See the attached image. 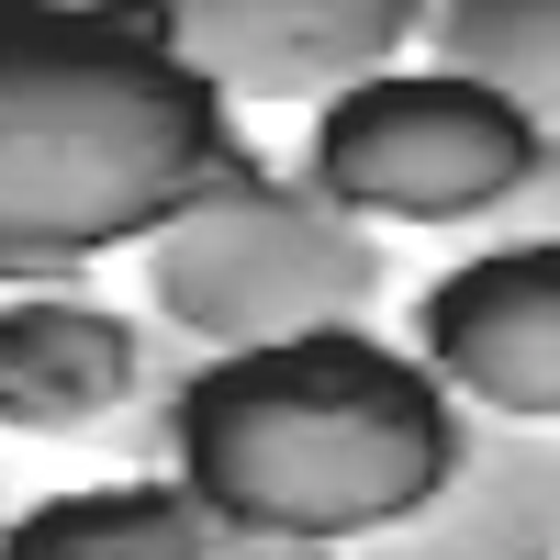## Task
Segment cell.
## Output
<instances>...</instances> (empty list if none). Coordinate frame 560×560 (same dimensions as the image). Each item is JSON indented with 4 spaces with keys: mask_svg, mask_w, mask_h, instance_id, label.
I'll return each instance as SVG.
<instances>
[{
    "mask_svg": "<svg viewBox=\"0 0 560 560\" xmlns=\"http://www.w3.org/2000/svg\"><path fill=\"white\" fill-rule=\"evenodd\" d=\"M459 427L471 404L382 325H303L258 348H191L158 415V471H179L224 527L348 549L448 482Z\"/></svg>",
    "mask_w": 560,
    "mask_h": 560,
    "instance_id": "cell-1",
    "label": "cell"
},
{
    "mask_svg": "<svg viewBox=\"0 0 560 560\" xmlns=\"http://www.w3.org/2000/svg\"><path fill=\"white\" fill-rule=\"evenodd\" d=\"M236 147V102L135 0H0V280L147 247Z\"/></svg>",
    "mask_w": 560,
    "mask_h": 560,
    "instance_id": "cell-2",
    "label": "cell"
},
{
    "mask_svg": "<svg viewBox=\"0 0 560 560\" xmlns=\"http://www.w3.org/2000/svg\"><path fill=\"white\" fill-rule=\"evenodd\" d=\"M135 258H147V314L179 348H258V337H303V325H370L393 292L382 236L348 202H325L303 168H269L247 135L213 158V179Z\"/></svg>",
    "mask_w": 560,
    "mask_h": 560,
    "instance_id": "cell-3",
    "label": "cell"
},
{
    "mask_svg": "<svg viewBox=\"0 0 560 560\" xmlns=\"http://www.w3.org/2000/svg\"><path fill=\"white\" fill-rule=\"evenodd\" d=\"M549 147V124L504 90L459 79V68H370L348 90L314 102V135H303V179L325 202H348L359 224H471L527 179V158Z\"/></svg>",
    "mask_w": 560,
    "mask_h": 560,
    "instance_id": "cell-4",
    "label": "cell"
},
{
    "mask_svg": "<svg viewBox=\"0 0 560 560\" xmlns=\"http://www.w3.org/2000/svg\"><path fill=\"white\" fill-rule=\"evenodd\" d=\"M179 337L124 314L79 280H0V427L12 438H124L135 471H158V415L179 382Z\"/></svg>",
    "mask_w": 560,
    "mask_h": 560,
    "instance_id": "cell-5",
    "label": "cell"
},
{
    "mask_svg": "<svg viewBox=\"0 0 560 560\" xmlns=\"http://www.w3.org/2000/svg\"><path fill=\"white\" fill-rule=\"evenodd\" d=\"M135 12L224 102H325V90L393 68L427 0H135Z\"/></svg>",
    "mask_w": 560,
    "mask_h": 560,
    "instance_id": "cell-6",
    "label": "cell"
},
{
    "mask_svg": "<svg viewBox=\"0 0 560 560\" xmlns=\"http://www.w3.org/2000/svg\"><path fill=\"white\" fill-rule=\"evenodd\" d=\"M404 348L471 415L560 427V247H471L415 292Z\"/></svg>",
    "mask_w": 560,
    "mask_h": 560,
    "instance_id": "cell-7",
    "label": "cell"
},
{
    "mask_svg": "<svg viewBox=\"0 0 560 560\" xmlns=\"http://www.w3.org/2000/svg\"><path fill=\"white\" fill-rule=\"evenodd\" d=\"M348 560H560V427L471 415L448 482L348 538Z\"/></svg>",
    "mask_w": 560,
    "mask_h": 560,
    "instance_id": "cell-8",
    "label": "cell"
},
{
    "mask_svg": "<svg viewBox=\"0 0 560 560\" xmlns=\"http://www.w3.org/2000/svg\"><path fill=\"white\" fill-rule=\"evenodd\" d=\"M0 560H348V549L224 527L179 471H124V482L34 493L23 516H0Z\"/></svg>",
    "mask_w": 560,
    "mask_h": 560,
    "instance_id": "cell-9",
    "label": "cell"
},
{
    "mask_svg": "<svg viewBox=\"0 0 560 560\" xmlns=\"http://www.w3.org/2000/svg\"><path fill=\"white\" fill-rule=\"evenodd\" d=\"M415 45L438 68L504 90V102H527L560 135V0H427Z\"/></svg>",
    "mask_w": 560,
    "mask_h": 560,
    "instance_id": "cell-10",
    "label": "cell"
},
{
    "mask_svg": "<svg viewBox=\"0 0 560 560\" xmlns=\"http://www.w3.org/2000/svg\"><path fill=\"white\" fill-rule=\"evenodd\" d=\"M471 247H560V135L527 158V179L504 191L482 224H471Z\"/></svg>",
    "mask_w": 560,
    "mask_h": 560,
    "instance_id": "cell-11",
    "label": "cell"
}]
</instances>
